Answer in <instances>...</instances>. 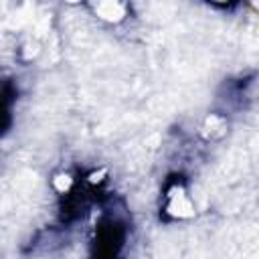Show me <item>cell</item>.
<instances>
[{"instance_id": "1", "label": "cell", "mask_w": 259, "mask_h": 259, "mask_svg": "<svg viewBox=\"0 0 259 259\" xmlns=\"http://www.w3.org/2000/svg\"><path fill=\"white\" fill-rule=\"evenodd\" d=\"M113 233H115V229H109L105 235H103V239H105V243H111L113 241ZM99 249L107 255V259H111L113 255H115V247H111V245H99Z\"/></svg>"}]
</instances>
